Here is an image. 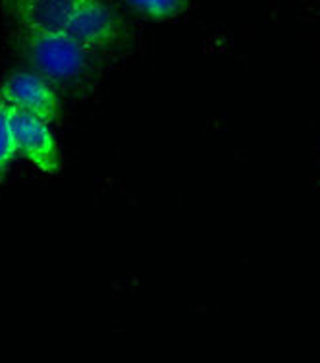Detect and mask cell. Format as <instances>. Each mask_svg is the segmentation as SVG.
Here are the masks:
<instances>
[{"mask_svg":"<svg viewBox=\"0 0 320 363\" xmlns=\"http://www.w3.org/2000/svg\"><path fill=\"white\" fill-rule=\"evenodd\" d=\"M16 49L29 70L56 89L84 93L97 82V55L85 50L66 31L18 29Z\"/></svg>","mask_w":320,"mask_h":363,"instance_id":"obj_1","label":"cell"},{"mask_svg":"<svg viewBox=\"0 0 320 363\" xmlns=\"http://www.w3.org/2000/svg\"><path fill=\"white\" fill-rule=\"evenodd\" d=\"M64 31L93 55L112 52L127 37L124 18L106 0H84Z\"/></svg>","mask_w":320,"mask_h":363,"instance_id":"obj_2","label":"cell"},{"mask_svg":"<svg viewBox=\"0 0 320 363\" xmlns=\"http://www.w3.org/2000/svg\"><path fill=\"white\" fill-rule=\"evenodd\" d=\"M10 124L14 133L16 151L23 159L33 162L42 172L56 174L62 162H60L58 143L55 133L50 132L49 124L28 112L18 111L14 106H10Z\"/></svg>","mask_w":320,"mask_h":363,"instance_id":"obj_3","label":"cell"},{"mask_svg":"<svg viewBox=\"0 0 320 363\" xmlns=\"http://www.w3.org/2000/svg\"><path fill=\"white\" fill-rule=\"evenodd\" d=\"M8 105L52 124L60 116V97L55 85L33 72H14L0 87Z\"/></svg>","mask_w":320,"mask_h":363,"instance_id":"obj_4","label":"cell"},{"mask_svg":"<svg viewBox=\"0 0 320 363\" xmlns=\"http://www.w3.org/2000/svg\"><path fill=\"white\" fill-rule=\"evenodd\" d=\"M84 0H2L4 12L23 31H64Z\"/></svg>","mask_w":320,"mask_h":363,"instance_id":"obj_5","label":"cell"},{"mask_svg":"<svg viewBox=\"0 0 320 363\" xmlns=\"http://www.w3.org/2000/svg\"><path fill=\"white\" fill-rule=\"evenodd\" d=\"M125 4L145 16L149 20L166 21L174 20L183 12H188L189 0H124Z\"/></svg>","mask_w":320,"mask_h":363,"instance_id":"obj_6","label":"cell"},{"mask_svg":"<svg viewBox=\"0 0 320 363\" xmlns=\"http://www.w3.org/2000/svg\"><path fill=\"white\" fill-rule=\"evenodd\" d=\"M16 141L10 124V105L0 91V182L4 180L16 157Z\"/></svg>","mask_w":320,"mask_h":363,"instance_id":"obj_7","label":"cell"}]
</instances>
